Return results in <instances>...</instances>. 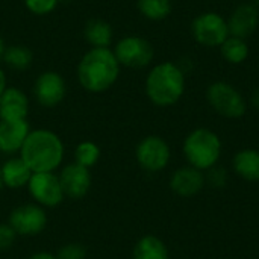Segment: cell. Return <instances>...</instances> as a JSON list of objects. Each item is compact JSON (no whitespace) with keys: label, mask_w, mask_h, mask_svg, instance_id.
<instances>
[{"label":"cell","mask_w":259,"mask_h":259,"mask_svg":"<svg viewBox=\"0 0 259 259\" xmlns=\"http://www.w3.org/2000/svg\"><path fill=\"white\" fill-rule=\"evenodd\" d=\"M121 65L118 64L112 49L91 47L80 58L76 77L79 85L93 94L105 93L118 80Z\"/></svg>","instance_id":"1"},{"label":"cell","mask_w":259,"mask_h":259,"mask_svg":"<svg viewBox=\"0 0 259 259\" xmlns=\"http://www.w3.org/2000/svg\"><path fill=\"white\" fill-rule=\"evenodd\" d=\"M32 173L56 171L64 161L65 146L61 137L50 129H32L18 152Z\"/></svg>","instance_id":"2"},{"label":"cell","mask_w":259,"mask_h":259,"mask_svg":"<svg viewBox=\"0 0 259 259\" xmlns=\"http://www.w3.org/2000/svg\"><path fill=\"white\" fill-rule=\"evenodd\" d=\"M144 88L153 105L171 106L185 91V73L175 62H161L149 71Z\"/></svg>","instance_id":"3"},{"label":"cell","mask_w":259,"mask_h":259,"mask_svg":"<svg viewBox=\"0 0 259 259\" xmlns=\"http://www.w3.org/2000/svg\"><path fill=\"white\" fill-rule=\"evenodd\" d=\"M222 152L219 137L209 129H196L184 143V153L188 162L197 170L214 167Z\"/></svg>","instance_id":"4"},{"label":"cell","mask_w":259,"mask_h":259,"mask_svg":"<svg viewBox=\"0 0 259 259\" xmlns=\"http://www.w3.org/2000/svg\"><path fill=\"white\" fill-rule=\"evenodd\" d=\"M112 52L118 64L127 68H144L152 62L155 55L153 46L138 35H126L120 38Z\"/></svg>","instance_id":"5"},{"label":"cell","mask_w":259,"mask_h":259,"mask_svg":"<svg viewBox=\"0 0 259 259\" xmlns=\"http://www.w3.org/2000/svg\"><path fill=\"white\" fill-rule=\"evenodd\" d=\"M27 191L33 203L42 208H56L65 199L59 176L55 171L33 173L27 184Z\"/></svg>","instance_id":"6"},{"label":"cell","mask_w":259,"mask_h":259,"mask_svg":"<svg viewBox=\"0 0 259 259\" xmlns=\"http://www.w3.org/2000/svg\"><path fill=\"white\" fill-rule=\"evenodd\" d=\"M49 219L42 206L36 203H24L14 208L9 214L8 225L20 237L39 235L47 228Z\"/></svg>","instance_id":"7"},{"label":"cell","mask_w":259,"mask_h":259,"mask_svg":"<svg viewBox=\"0 0 259 259\" xmlns=\"http://www.w3.org/2000/svg\"><path fill=\"white\" fill-rule=\"evenodd\" d=\"M208 100L211 106L228 118H240L246 112V100L241 93L228 82H215L208 88Z\"/></svg>","instance_id":"8"},{"label":"cell","mask_w":259,"mask_h":259,"mask_svg":"<svg viewBox=\"0 0 259 259\" xmlns=\"http://www.w3.org/2000/svg\"><path fill=\"white\" fill-rule=\"evenodd\" d=\"M193 38L205 47H220L229 36L228 20L215 12H203L191 24Z\"/></svg>","instance_id":"9"},{"label":"cell","mask_w":259,"mask_h":259,"mask_svg":"<svg viewBox=\"0 0 259 259\" xmlns=\"http://www.w3.org/2000/svg\"><path fill=\"white\" fill-rule=\"evenodd\" d=\"M67 94L65 79L53 70H46L33 82V97L44 108L58 106Z\"/></svg>","instance_id":"10"},{"label":"cell","mask_w":259,"mask_h":259,"mask_svg":"<svg viewBox=\"0 0 259 259\" xmlns=\"http://www.w3.org/2000/svg\"><path fill=\"white\" fill-rule=\"evenodd\" d=\"M135 156L143 170L155 173L162 170L168 164L170 149L168 144L161 137L150 135L138 143Z\"/></svg>","instance_id":"11"},{"label":"cell","mask_w":259,"mask_h":259,"mask_svg":"<svg viewBox=\"0 0 259 259\" xmlns=\"http://www.w3.org/2000/svg\"><path fill=\"white\" fill-rule=\"evenodd\" d=\"M58 176H59L64 194L68 199L79 200V199L85 197L88 194V191L91 190L93 179H91L90 168H85L76 162L65 164L61 168Z\"/></svg>","instance_id":"12"},{"label":"cell","mask_w":259,"mask_h":259,"mask_svg":"<svg viewBox=\"0 0 259 259\" xmlns=\"http://www.w3.org/2000/svg\"><path fill=\"white\" fill-rule=\"evenodd\" d=\"M259 26V9L252 3H243L237 6L228 20V29L231 36L247 39Z\"/></svg>","instance_id":"13"},{"label":"cell","mask_w":259,"mask_h":259,"mask_svg":"<svg viewBox=\"0 0 259 259\" xmlns=\"http://www.w3.org/2000/svg\"><path fill=\"white\" fill-rule=\"evenodd\" d=\"M29 97L17 87H6L0 96V120L18 121L27 120L29 115Z\"/></svg>","instance_id":"14"},{"label":"cell","mask_w":259,"mask_h":259,"mask_svg":"<svg viewBox=\"0 0 259 259\" xmlns=\"http://www.w3.org/2000/svg\"><path fill=\"white\" fill-rule=\"evenodd\" d=\"M30 131L32 129L27 120H18V121L0 120V153L11 155V156L18 153Z\"/></svg>","instance_id":"15"},{"label":"cell","mask_w":259,"mask_h":259,"mask_svg":"<svg viewBox=\"0 0 259 259\" xmlns=\"http://www.w3.org/2000/svg\"><path fill=\"white\" fill-rule=\"evenodd\" d=\"M0 175L3 187H8L11 190H20L23 187H27L33 173L20 156H11L0 165Z\"/></svg>","instance_id":"16"},{"label":"cell","mask_w":259,"mask_h":259,"mask_svg":"<svg viewBox=\"0 0 259 259\" xmlns=\"http://www.w3.org/2000/svg\"><path fill=\"white\" fill-rule=\"evenodd\" d=\"M203 175L194 168V167H185L178 170L170 181V187L171 190L182 196V197H190L197 194L202 188H203Z\"/></svg>","instance_id":"17"},{"label":"cell","mask_w":259,"mask_h":259,"mask_svg":"<svg viewBox=\"0 0 259 259\" xmlns=\"http://www.w3.org/2000/svg\"><path fill=\"white\" fill-rule=\"evenodd\" d=\"M83 38L91 47H109L112 44L114 30L106 20L93 18L85 24Z\"/></svg>","instance_id":"18"},{"label":"cell","mask_w":259,"mask_h":259,"mask_svg":"<svg viewBox=\"0 0 259 259\" xmlns=\"http://www.w3.org/2000/svg\"><path fill=\"white\" fill-rule=\"evenodd\" d=\"M2 61L11 70L24 71V70H27L32 65L33 53H32V50L29 47H26L23 44H12V46H6L5 47Z\"/></svg>","instance_id":"19"},{"label":"cell","mask_w":259,"mask_h":259,"mask_svg":"<svg viewBox=\"0 0 259 259\" xmlns=\"http://www.w3.org/2000/svg\"><path fill=\"white\" fill-rule=\"evenodd\" d=\"M235 171L247 179V181H259V152L246 149L235 155L234 158Z\"/></svg>","instance_id":"20"},{"label":"cell","mask_w":259,"mask_h":259,"mask_svg":"<svg viewBox=\"0 0 259 259\" xmlns=\"http://www.w3.org/2000/svg\"><path fill=\"white\" fill-rule=\"evenodd\" d=\"M165 244L155 235L143 237L134 247V259H167Z\"/></svg>","instance_id":"21"},{"label":"cell","mask_w":259,"mask_h":259,"mask_svg":"<svg viewBox=\"0 0 259 259\" xmlns=\"http://www.w3.org/2000/svg\"><path fill=\"white\" fill-rule=\"evenodd\" d=\"M220 52L228 62L243 64L249 56V46H247L246 39L229 35L225 39V42L220 46Z\"/></svg>","instance_id":"22"},{"label":"cell","mask_w":259,"mask_h":259,"mask_svg":"<svg viewBox=\"0 0 259 259\" xmlns=\"http://www.w3.org/2000/svg\"><path fill=\"white\" fill-rule=\"evenodd\" d=\"M137 8L140 14L152 21H161L171 12V0H138Z\"/></svg>","instance_id":"23"},{"label":"cell","mask_w":259,"mask_h":259,"mask_svg":"<svg viewBox=\"0 0 259 259\" xmlns=\"http://www.w3.org/2000/svg\"><path fill=\"white\" fill-rule=\"evenodd\" d=\"M100 159V147L93 143V141H82L76 146L74 149V162L85 167L91 168L94 167Z\"/></svg>","instance_id":"24"},{"label":"cell","mask_w":259,"mask_h":259,"mask_svg":"<svg viewBox=\"0 0 259 259\" xmlns=\"http://www.w3.org/2000/svg\"><path fill=\"white\" fill-rule=\"evenodd\" d=\"M59 3V0H24V6L27 8V11L39 17L52 14Z\"/></svg>","instance_id":"25"},{"label":"cell","mask_w":259,"mask_h":259,"mask_svg":"<svg viewBox=\"0 0 259 259\" xmlns=\"http://www.w3.org/2000/svg\"><path fill=\"white\" fill-rule=\"evenodd\" d=\"M87 247L80 243H67L56 252V259H85Z\"/></svg>","instance_id":"26"},{"label":"cell","mask_w":259,"mask_h":259,"mask_svg":"<svg viewBox=\"0 0 259 259\" xmlns=\"http://www.w3.org/2000/svg\"><path fill=\"white\" fill-rule=\"evenodd\" d=\"M17 237L18 235L8 223H0V252L9 250L14 246Z\"/></svg>","instance_id":"27"},{"label":"cell","mask_w":259,"mask_h":259,"mask_svg":"<svg viewBox=\"0 0 259 259\" xmlns=\"http://www.w3.org/2000/svg\"><path fill=\"white\" fill-rule=\"evenodd\" d=\"M223 175H226L223 170H212L211 171V182L214 184V185H217V187H220L225 181H226V176H223Z\"/></svg>","instance_id":"28"},{"label":"cell","mask_w":259,"mask_h":259,"mask_svg":"<svg viewBox=\"0 0 259 259\" xmlns=\"http://www.w3.org/2000/svg\"><path fill=\"white\" fill-rule=\"evenodd\" d=\"M27 259H56V255L49 253V252H36V253H32Z\"/></svg>","instance_id":"29"},{"label":"cell","mask_w":259,"mask_h":259,"mask_svg":"<svg viewBox=\"0 0 259 259\" xmlns=\"http://www.w3.org/2000/svg\"><path fill=\"white\" fill-rule=\"evenodd\" d=\"M6 87H8V79H6V73H5V70L0 67V96H2V93L6 90Z\"/></svg>","instance_id":"30"},{"label":"cell","mask_w":259,"mask_h":259,"mask_svg":"<svg viewBox=\"0 0 259 259\" xmlns=\"http://www.w3.org/2000/svg\"><path fill=\"white\" fill-rule=\"evenodd\" d=\"M252 103L259 109V88L255 90V93H253V96H252Z\"/></svg>","instance_id":"31"},{"label":"cell","mask_w":259,"mask_h":259,"mask_svg":"<svg viewBox=\"0 0 259 259\" xmlns=\"http://www.w3.org/2000/svg\"><path fill=\"white\" fill-rule=\"evenodd\" d=\"M5 47H6V44H5V41H3V38L0 36V61H2V56H3V52H5Z\"/></svg>","instance_id":"32"},{"label":"cell","mask_w":259,"mask_h":259,"mask_svg":"<svg viewBox=\"0 0 259 259\" xmlns=\"http://www.w3.org/2000/svg\"><path fill=\"white\" fill-rule=\"evenodd\" d=\"M250 3H252V5H255V6L259 9V0H252Z\"/></svg>","instance_id":"33"},{"label":"cell","mask_w":259,"mask_h":259,"mask_svg":"<svg viewBox=\"0 0 259 259\" xmlns=\"http://www.w3.org/2000/svg\"><path fill=\"white\" fill-rule=\"evenodd\" d=\"M3 188V181H2V175H0V190Z\"/></svg>","instance_id":"34"},{"label":"cell","mask_w":259,"mask_h":259,"mask_svg":"<svg viewBox=\"0 0 259 259\" xmlns=\"http://www.w3.org/2000/svg\"><path fill=\"white\" fill-rule=\"evenodd\" d=\"M59 2H67V0H59Z\"/></svg>","instance_id":"35"}]
</instances>
